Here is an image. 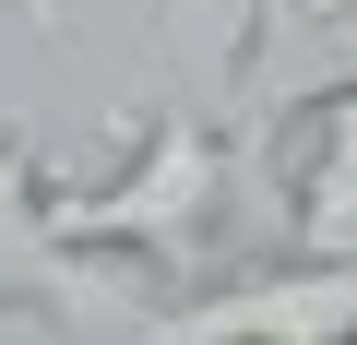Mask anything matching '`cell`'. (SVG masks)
<instances>
[{
    "instance_id": "5b68a950",
    "label": "cell",
    "mask_w": 357,
    "mask_h": 345,
    "mask_svg": "<svg viewBox=\"0 0 357 345\" xmlns=\"http://www.w3.org/2000/svg\"><path fill=\"white\" fill-rule=\"evenodd\" d=\"M155 13V60H167V95L191 107H238L250 72H262V13L274 0H143Z\"/></svg>"
},
{
    "instance_id": "6da1fadb",
    "label": "cell",
    "mask_w": 357,
    "mask_h": 345,
    "mask_svg": "<svg viewBox=\"0 0 357 345\" xmlns=\"http://www.w3.org/2000/svg\"><path fill=\"white\" fill-rule=\"evenodd\" d=\"M60 227L119 262H203L227 227V119L167 95L107 179H60Z\"/></svg>"
},
{
    "instance_id": "8992f818",
    "label": "cell",
    "mask_w": 357,
    "mask_h": 345,
    "mask_svg": "<svg viewBox=\"0 0 357 345\" xmlns=\"http://www.w3.org/2000/svg\"><path fill=\"white\" fill-rule=\"evenodd\" d=\"M0 13H13V0H0ZM36 13H60V0H36Z\"/></svg>"
},
{
    "instance_id": "7a4b0ae2",
    "label": "cell",
    "mask_w": 357,
    "mask_h": 345,
    "mask_svg": "<svg viewBox=\"0 0 357 345\" xmlns=\"http://www.w3.org/2000/svg\"><path fill=\"white\" fill-rule=\"evenodd\" d=\"M13 298H48V309H107V321H143L155 298L143 286H119V250H84L72 227H60V179L36 167V143L24 131H0V309Z\"/></svg>"
},
{
    "instance_id": "3957f363",
    "label": "cell",
    "mask_w": 357,
    "mask_h": 345,
    "mask_svg": "<svg viewBox=\"0 0 357 345\" xmlns=\"http://www.w3.org/2000/svg\"><path fill=\"white\" fill-rule=\"evenodd\" d=\"M274 191H286V238L321 262H357V72H333L321 95H298L274 131Z\"/></svg>"
},
{
    "instance_id": "277c9868",
    "label": "cell",
    "mask_w": 357,
    "mask_h": 345,
    "mask_svg": "<svg viewBox=\"0 0 357 345\" xmlns=\"http://www.w3.org/2000/svg\"><path fill=\"white\" fill-rule=\"evenodd\" d=\"M143 321H155V333H286V345H345V333H357V262L298 250V262H274V274H250V286H215V298H155Z\"/></svg>"
}]
</instances>
